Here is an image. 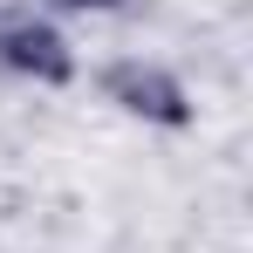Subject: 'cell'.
Returning <instances> with one entry per match:
<instances>
[{
	"mask_svg": "<svg viewBox=\"0 0 253 253\" xmlns=\"http://www.w3.org/2000/svg\"><path fill=\"white\" fill-rule=\"evenodd\" d=\"M103 89H110V103H124L130 117H151V124H185L192 117L185 110V89L171 83L165 69H144V62H117L103 76Z\"/></svg>",
	"mask_w": 253,
	"mask_h": 253,
	"instance_id": "6da1fadb",
	"label": "cell"
},
{
	"mask_svg": "<svg viewBox=\"0 0 253 253\" xmlns=\"http://www.w3.org/2000/svg\"><path fill=\"white\" fill-rule=\"evenodd\" d=\"M0 62L35 76V83H69V42L48 28V21H0Z\"/></svg>",
	"mask_w": 253,
	"mask_h": 253,
	"instance_id": "7a4b0ae2",
	"label": "cell"
},
{
	"mask_svg": "<svg viewBox=\"0 0 253 253\" xmlns=\"http://www.w3.org/2000/svg\"><path fill=\"white\" fill-rule=\"evenodd\" d=\"M62 7H124V0H62Z\"/></svg>",
	"mask_w": 253,
	"mask_h": 253,
	"instance_id": "3957f363",
	"label": "cell"
}]
</instances>
